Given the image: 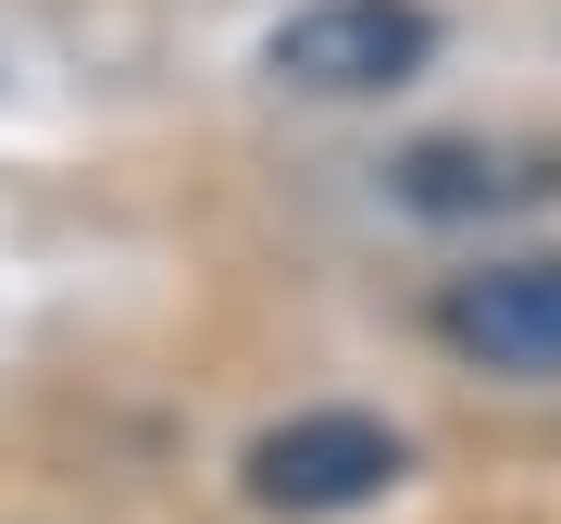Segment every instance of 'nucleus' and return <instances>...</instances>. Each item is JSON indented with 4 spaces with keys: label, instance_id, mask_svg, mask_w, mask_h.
Masks as SVG:
<instances>
[{
    "label": "nucleus",
    "instance_id": "obj_1",
    "mask_svg": "<svg viewBox=\"0 0 561 524\" xmlns=\"http://www.w3.org/2000/svg\"><path fill=\"white\" fill-rule=\"evenodd\" d=\"M424 50H437V25H424V0H312V13L275 25V76L300 88V101H375V88H412Z\"/></svg>",
    "mask_w": 561,
    "mask_h": 524
},
{
    "label": "nucleus",
    "instance_id": "obj_2",
    "mask_svg": "<svg viewBox=\"0 0 561 524\" xmlns=\"http://www.w3.org/2000/svg\"><path fill=\"white\" fill-rule=\"evenodd\" d=\"M375 487H400V437L375 412H300L250 449V500L262 512H362Z\"/></svg>",
    "mask_w": 561,
    "mask_h": 524
},
{
    "label": "nucleus",
    "instance_id": "obj_3",
    "mask_svg": "<svg viewBox=\"0 0 561 524\" xmlns=\"http://www.w3.org/2000/svg\"><path fill=\"white\" fill-rule=\"evenodd\" d=\"M437 324H449L461 363H486V375H561V250L461 275L437 300Z\"/></svg>",
    "mask_w": 561,
    "mask_h": 524
},
{
    "label": "nucleus",
    "instance_id": "obj_4",
    "mask_svg": "<svg viewBox=\"0 0 561 524\" xmlns=\"http://www.w3.org/2000/svg\"><path fill=\"white\" fill-rule=\"evenodd\" d=\"M400 201L412 213H512V201H549V162L486 150V138H424V150H400Z\"/></svg>",
    "mask_w": 561,
    "mask_h": 524
}]
</instances>
